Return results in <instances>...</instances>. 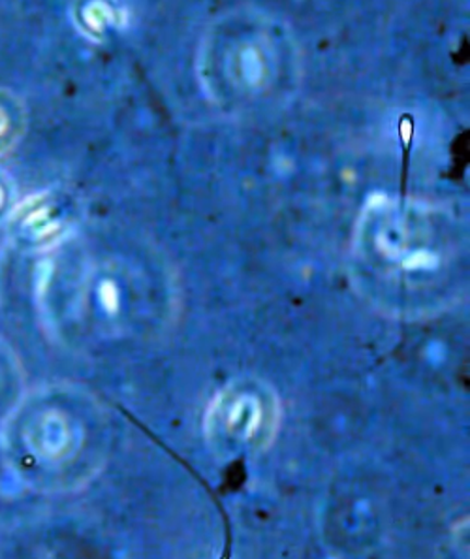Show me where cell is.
Returning <instances> with one entry per match:
<instances>
[{"label":"cell","mask_w":470,"mask_h":559,"mask_svg":"<svg viewBox=\"0 0 470 559\" xmlns=\"http://www.w3.org/2000/svg\"><path fill=\"white\" fill-rule=\"evenodd\" d=\"M279 424V405L258 386H233L213 402L207 431L226 452L258 451L273 439Z\"/></svg>","instance_id":"6da1fadb"},{"label":"cell","mask_w":470,"mask_h":559,"mask_svg":"<svg viewBox=\"0 0 470 559\" xmlns=\"http://www.w3.org/2000/svg\"><path fill=\"white\" fill-rule=\"evenodd\" d=\"M27 444L35 460L44 464H61L74 451V430L61 411L49 409L33 424Z\"/></svg>","instance_id":"7a4b0ae2"}]
</instances>
